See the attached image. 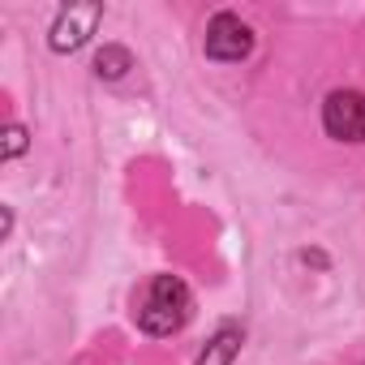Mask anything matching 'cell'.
Segmentation results:
<instances>
[{"label": "cell", "instance_id": "7a4b0ae2", "mask_svg": "<svg viewBox=\"0 0 365 365\" xmlns=\"http://www.w3.org/2000/svg\"><path fill=\"white\" fill-rule=\"evenodd\" d=\"M322 125L339 142H365V95L361 91H335V95H327Z\"/></svg>", "mask_w": 365, "mask_h": 365}, {"label": "cell", "instance_id": "52a82bcc", "mask_svg": "<svg viewBox=\"0 0 365 365\" xmlns=\"http://www.w3.org/2000/svg\"><path fill=\"white\" fill-rule=\"evenodd\" d=\"M26 150V129L22 125H9L5 129V159H18Z\"/></svg>", "mask_w": 365, "mask_h": 365}, {"label": "cell", "instance_id": "3957f363", "mask_svg": "<svg viewBox=\"0 0 365 365\" xmlns=\"http://www.w3.org/2000/svg\"><path fill=\"white\" fill-rule=\"evenodd\" d=\"M99 18H103V5H95V0H86V5H69V9L52 22V35H48L52 52H78V48L95 35Z\"/></svg>", "mask_w": 365, "mask_h": 365}, {"label": "cell", "instance_id": "6da1fadb", "mask_svg": "<svg viewBox=\"0 0 365 365\" xmlns=\"http://www.w3.org/2000/svg\"><path fill=\"white\" fill-rule=\"evenodd\" d=\"M194 301H190V288L180 284L176 275H159L146 292V301L138 305V327L150 331V335H172L185 327Z\"/></svg>", "mask_w": 365, "mask_h": 365}, {"label": "cell", "instance_id": "277c9868", "mask_svg": "<svg viewBox=\"0 0 365 365\" xmlns=\"http://www.w3.org/2000/svg\"><path fill=\"white\" fill-rule=\"evenodd\" d=\"M254 48V31L237 14H215L207 26V56L211 61H245Z\"/></svg>", "mask_w": 365, "mask_h": 365}, {"label": "cell", "instance_id": "5b68a950", "mask_svg": "<svg viewBox=\"0 0 365 365\" xmlns=\"http://www.w3.org/2000/svg\"><path fill=\"white\" fill-rule=\"evenodd\" d=\"M241 344H245V335H241L237 327H220V331L211 335V344L202 348L198 365H232L237 352H241Z\"/></svg>", "mask_w": 365, "mask_h": 365}, {"label": "cell", "instance_id": "8992f818", "mask_svg": "<svg viewBox=\"0 0 365 365\" xmlns=\"http://www.w3.org/2000/svg\"><path fill=\"white\" fill-rule=\"evenodd\" d=\"M129 65H133V56H129L125 48H116V43H112V48H103V52L95 56V73H99V78H108V82L125 78V73H129Z\"/></svg>", "mask_w": 365, "mask_h": 365}]
</instances>
